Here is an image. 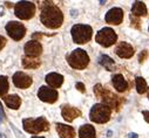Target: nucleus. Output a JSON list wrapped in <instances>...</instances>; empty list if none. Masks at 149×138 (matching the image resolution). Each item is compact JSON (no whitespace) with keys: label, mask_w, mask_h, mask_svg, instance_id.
<instances>
[{"label":"nucleus","mask_w":149,"mask_h":138,"mask_svg":"<svg viewBox=\"0 0 149 138\" xmlns=\"http://www.w3.org/2000/svg\"><path fill=\"white\" fill-rule=\"evenodd\" d=\"M45 5L41 6V14L40 20L47 28L56 29L64 22V14L61 9L54 5L53 3L45 1Z\"/></svg>","instance_id":"f257e3e1"},{"label":"nucleus","mask_w":149,"mask_h":138,"mask_svg":"<svg viewBox=\"0 0 149 138\" xmlns=\"http://www.w3.org/2000/svg\"><path fill=\"white\" fill-rule=\"evenodd\" d=\"M73 41L79 45H85L89 42L93 35V29L88 25H82V23H77L74 25L70 29Z\"/></svg>","instance_id":"f03ea898"},{"label":"nucleus","mask_w":149,"mask_h":138,"mask_svg":"<svg viewBox=\"0 0 149 138\" xmlns=\"http://www.w3.org/2000/svg\"><path fill=\"white\" fill-rule=\"evenodd\" d=\"M22 127L23 130L28 132L36 135L39 132L48 131L49 129V123L45 117H38V118H25L22 121Z\"/></svg>","instance_id":"7ed1b4c3"},{"label":"nucleus","mask_w":149,"mask_h":138,"mask_svg":"<svg viewBox=\"0 0 149 138\" xmlns=\"http://www.w3.org/2000/svg\"><path fill=\"white\" fill-rule=\"evenodd\" d=\"M68 65L74 69H85L89 63V56L83 49H74L72 53L67 55Z\"/></svg>","instance_id":"20e7f679"},{"label":"nucleus","mask_w":149,"mask_h":138,"mask_svg":"<svg viewBox=\"0 0 149 138\" xmlns=\"http://www.w3.org/2000/svg\"><path fill=\"white\" fill-rule=\"evenodd\" d=\"M110 114H111V111H110L109 107H107L106 104H102V103H96L91 109L89 118L94 123L103 124V123H107L109 121Z\"/></svg>","instance_id":"39448f33"},{"label":"nucleus","mask_w":149,"mask_h":138,"mask_svg":"<svg viewBox=\"0 0 149 138\" xmlns=\"http://www.w3.org/2000/svg\"><path fill=\"white\" fill-rule=\"evenodd\" d=\"M94 93L97 97L102 98V104H106L109 108H115L119 109L120 107V98L114 95L113 93H110L109 90L103 89V87L101 84H96L94 87Z\"/></svg>","instance_id":"423d86ee"},{"label":"nucleus","mask_w":149,"mask_h":138,"mask_svg":"<svg viewBox=\"0 0 149 138\" xmlns=\"http://www.w3.org/2000/svg\"><path fill=\"white\" fill-rule=\"evenodd\" d=\"M14 13L21 20H30L35 14V5L32 1H19L14 6Z\"/></svg>","instance_id":"0eeeda50"},{"label":"nucleus","mask_w":149,"mask_h":138,"mask_svg":"<svg viewBox=\"0 0 149 138\" xmlns=\"http://www.w3.org/2000/svg\"><path fill=\"white\" fill-rule=\"evenodd\" d=\"M95 41L102 47H110L117 41V35L111 28L103 27L102 29L97 32L95 36Z\"/></svg>","instance_id":"6e6552de"},{"label":"nucleus","mask_w":149,"mask_h":138,"mask_svg":"<svg viewBox=\"0 0 149 138\" xmlns=\"http://www.w3.org/2000/svg\"><path fill=\"white\" fill-rule=\"evenodd\" d=\"M6 32L7 34L15 41H20L26 34V28L22 23L18 21H9L6 23Z\"/></svg>","instance_id":"1a4fd4ad"},{"label":"nucleus","mask_w":149,"mask_h":138,"mask_svg":"<svg viewBox=\"0 0 149 138\" xmlns=\"http://www.w3.org/2000/svg\"><path fill=\"white\" fill-rule=\"evenodd\" d=\"M58 91L53 88H49V87H40V89L38 91V97L41 99L42 102L46 103H55L58 101Z\"/></svg>","instance_id":"9d476101"},{"label":"nucleus","mask_w":149,"mask_h":138,"mask_svg":"<svg viewBox=\"0 0 149 138\" xmlns=\"http://www.w3.org/2000/svg\"><path fill=\"white\" fill-rule=\"evenodd\" d=\"M23 51H25L26 56L36 59L42 53V46L38 40H31V41L26 42V45L23 47Z\"/></svg>","instance_id":"9b49d317"},{"label":"nucleus","mask_w":149,"mask_h":138,"mask_svg":"<svg viewBox=\"0 0 149 138\" xmlns=\"http://www.w3.org/2000/svg\"><path fill=\"white\" fill-rule=\"evenodd\" d=\"M12 80H13V83L17 88H20V89H26V88H30L33 83V80L32 77L30 76V75L25 74L22 71H17L13 77H12Z\"/></svg>","instance_id":"f8f14e48"},{"label":"nucleus","mask_w":149,"mask_h":138,"mask_svg":"<svg viewBox=\"0 0 149 138\" xmlns=\"http://www.w3.org/2000/svg\"><path fill=\"white\" fill-rule=\"evenodd\" d=\"M106 22L110 25H120L123 21V11L120 7L110 8L106 14Z\"/></svg>","instance_id":"ddd939ff"},{"label":"nucleus","mask_w":149,"mask_h":138,"mask_svg":"<svg viewBox=\"0 0 149 138\" xmlns=\"http://www.w3.org/2000/svg\"><path fill=\"white\" fill-rule=\"evenodd\" d=\"M115 54L122 59H129L134 55V48L128 42H120L115 48Z\"/></svg>","instance_id":"4468645a"},{"label":"nucleus","mask_w":149,"mask_h":138,"mask_svg":"<svg viewBox=\"0 0 149 138\" xmlns=\"http://www.w3.org/2000/svg\"><path fill=\"white\" fill-rule=\"evenodd\" d=\"M61 114H62V117L65 118V121L72 122L77 117L81 116V111L78 108H74V107H70V105H64L62 108H61Z\"/></svg>","instance_id":"2eb2a0df"},{"label":"nucleus","mask_w":149,"mask_h":138,"mask_svg":"<svg viewBox=\"0 0 149 138\" xmlns=\"http://www.w3.org/2000/svg\"><path fill=\"white\" fill-rule=\"evenodd\" d=\"M111 83H113L114 88L120 91V93H123V91H126L128 88H129V84L128 82L125 80V77L122 76L121 74H115L113 75V77H111Z\"/></svg>","instance_id":"dca6fc26"},{"label":"nucleus","mask_w":149,"mask_h":138,"mask_svg":"<svg viewBox=\"0 0 149 138\" xmlns=\"http://www.w3.org/2000/svg\"><path fill=\"white\" fill-rule=\"evenodd\" d=\"M56 131L60 138H75V131L73 127H69V125L56 123Z\"/></svg>","instance_id":"f3484780"},{"label":"nucleus","mask_w":149,"mask_h":138,"mask_svg":"<svg viewBox=\"0 0 149 138\" xmlns=\"http://www.w3.org/2000/svg\"><path fill=\"white\" fill-rule=\"evenodd\" d=\"M46 82L52 88H59L64 83V76L58 73H49L46 75Z\"/></svg>","instance_id":"a211bd4d"},{"label":"nucleus","mask_w":149,"mask_h":138,"mask_svg":"<svg viewBox=\"0 0 149 138\" xmlns=\"http://www.w3.org/2000/svg\"><path fill=\"white\" fill-rule=\"evenodd\" d=\"M4 102L9 109L17 110L21 105V98L18 95H7V96H4Z\"/></svg>","instance_id":"6ab92c4d"},{"label":"nucleus","mask_w":149,"mask_h":138,"mask_svg":"<svg viewBox=\"0 0 149 138\" xmlns=\"http://www.w3.org/2000/svg\"><path fill=\"white\" fill-rule=\"evenodd\" d=\"M96 132L93 125L91 124H85L79 129V137L80 138H95Z\"/></svg>","instance_id":"aec40b11"},{"label":"nucleus","mask_w":149,"mask_h":138,"mask_svg":"<svg viewBox=\"0 0 149 138\" xmlns=\"http://www.w3.org/2000/svg\"><path fill=\"white\" fill-rule=\"evenodd\" d=\"M132 14L133 17H143L147 15V6L142 1H135L132 7Z\"/></svg>","instance_id":"412c9836"},{"label":"nucleus","mask_w":149,"mask_h":138,"mask_svg":"<svg viewBox=\"0 0 149 138\" xmlns=\"http://www.w3.org/2000/svg\"><path fill=\"white\" fill-rule=\"evenodd\" d=\"M40 65H41V61L39 59L28 57V56L22 57V67L26 69H36L40 67Z\"/></svg>","instance_id":"4be33fe9"},{"label":"nucleus","mask_w":149,"mask_h":138,"mask_svg":"<svg viewBox=\"0 0 149 138\" xmlns=\"http://www.w3.org/2000/svg\"><path fill=\"white\" fill-rule=\"evenodd\" d=\"M99 63H100L102 67H105L107 70H114V68H115L114 60L109 56H107V55H101L100 59H99Z\"/></svg>","instance_id":"5701e85b"},{"label":"nucleus","mask_w":149,"mask_h":138,"mask_svg":"<svg viewBox=\"0 0 149 138\" xmlns=\"http://www.w3.org/2000/svg\"><path fill=\"white\" fill-rule=\"evenodd\" d=\"M135 85H136V91L139 94H144L147 91V82L143 77L138 76L135 79Z\"/></svg>","instance_id":"b1692460"},{"label":"nucleus","mask_w":149,"mask_h":138,"mask_svg":"<svg viewBox=\"0 0 149 138\" xmlns=\"http://www.w3.org/2000/svg\"><path fill=\"white\" fill-rule=\"evenodd\" d=\"M8 91V80L6 76L0 75V96H5Z\"/></svg>","instance_id":"393cba45"},{"label":"nucleus","mask_w":149,"mask_h":138,"mask_svg":"<svg viewBox=\"0 0 149 138\" xmlns=\"http://www.w3.org/2000/svg\"><path fill=\"white\" fill-rule=\"evenodd\" d=\"M148 56V53H147V51H142L141 52V54H140V56H139V61H140V63H142V62L144 61V59Z\"/></svg>","instance_id":"a878e982"},{"label":"nucleus","mask_w":149,"mask_h":138,"mask_svg":"<svg viewBox=\"0 0 149 138\" xmlns=\"http://www.w3.org/2000/svg\"><path fill=\"white\" fill-rule=\"evenodd\" d=\"M75 87H77V89H78L79 91H81V93H85V91H86V89H85V84L81 83V82H78V83L75 84Z\"/></svg>","instance_id":"bb28decb"},{"label":"nucleus","mask_w":149,"mask_h":138,"mask_svg":"<svg viewBox=\"0 0 149 138\" xmlns=\"http://www.w3.org/2000/svg\"><path fill=\"white\" fill-rule=\"evenodd\" d=\"M6 39H5V37L4 36H1V35H0V51H1V49L5 47V45H6Z\"/></svg>","instance_id":"cd10ccee"},{"label":"nucleus","mask_w":149,"mask_h":138,"mask_svg":"<svg viewBox=\"0 0 149 138\" xmlns=\"http://www.w3.org/2000/svg\"><path fill=\"white\" fill-rule=\"evenodd\" d=\"M142 115L144 116V121H146L147 123H149V111L143 110V111H142Z\"/></svg>","instance_id":"c85d7f7f"},{"label":"nucleus","mask_w":149,"mask_h":138,"mask_svg":"<svg viewBox=\"0 0 149 138\" xmlns=\"http://www.w3.org/2000/svg\"><path fill=\"white\" fill-rule=\"evenodd\" d=\"M4 117H5V115H4V111H3V107L0 105V123L3 122V119H4Z\"/></svg>","instance_id":"c756f323"},{"label":"nucleus","mask_w":149,"mask_h":138,"mask_svg":"<svg viewBox=\"0 0 149 138\" xmlns=\"http://www.w3.org/2000/svg\"><path fill=\"white\" fill-rule=\"evenodd\" d=\"M41 36H42V34H41V33H35V34H33V35H32V37H33L34 40H35V39H40Z\"/></svg>","instance_id":"7c9ffc66"},{"label":"nucleus","mask_w":149,"mask_h":138,"mask_svg":"<svg viewBox=\"0 0 149 138\" xmlns=\"http://www.w3.org/2000/svg\"><path fill=\"white\" fill-rule=\"evenodd\" d=\"M128 138H139V136H138V133L130 132V133H128Z\"/></svg>","instance_id":"2f4dec72"},{"label":"nucleus","mask_w":149,"mask_h":138,"mask_svg":"<svg viewBox=\"0 0 149 138\" xmlns=\"http://www.w3.org/2000/svg\"><path fill=\"white\" fill-rule=\"evenodd\" d=\"M70 15H73V18H77V17H78V11H77V9L70 11Z\"/></svg>","instance_id":"473e14b6"},{"label":"nucleus","mask_w":149,"mask_h":138,"mask_svg":"<svg viewBox=\"0 0 149 138\" xmlns=\"http://www.w3.org/2000/svg\"><path fill=\"white\" fill-rule=\"evenodd\" d=\"M3 15H4V8L0 7V17H3Z\"/></svg>","instance_id":"72a5a7b5"},{"label":"nucleus","mask_w":149,"mask_h":138,"mask_svg":"<svg viewBox=\"0 0 149 138\" xmlns=\"http://www.w3.org/2000/svg\"><path fill=\"white\" fill-rule=\"evenodd\" d=\"M31 138H45V137H39V136H33V137H31Z\"/></svg>","instance_id":"f704fd0d"},{"label":"nucleus","mask_w":149,"mask_h":138,"mask_svg":"<svg viewBox=\"0 0 149 138\" xmlns=\"http://www.w3.org/2000/svg\"><path fill=\"white\" fill-rule=\"evenodd\" d=\"M111 133H113L111 131H108V132H107V136H111Z\"/></svg>","instance_id":"c9c22d12"},{"label":"nucleus","mask_w":149,"mask_h":138,"mask_svg":"<svg viewBox=\"0 0 149 138\" xmlns=\"http://www.w3.org/2000/svg\"><path fill=\"white\" fill-rule=\"evenodd\" d=\"M148 98H149V89H148Z\"/></svg>","instance_id":"e433bc0d"},{"label":"nucleus","mask_w":149,"mask_h":138,"mask_svg":"<svg viewBox=\"0 0 149 138\" xmlns=\"http://www.w3.org/2000/svg\"><path fill=\"white\" fill-rule=\"evenodd\" d=\"M148 29H149V28H148Z\"/></svg>","instance_id":"4c0bfd02"}]
</instances>
